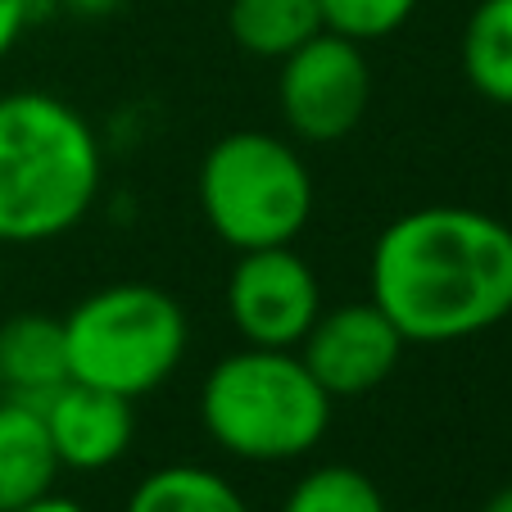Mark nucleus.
I'll list each match as a JSON object with an SVG mask.
<instances>
[{
	"label": "nucleus",
	"mask_w": 512,
	"mask_h": 512,
	"mask_svg": "<svg viewBox=\"0 0 512 512\" xmlns=\"http://www.w3.org/2000/svg\"><path fill=\"white\" fill-rule=\"evenodd\" d=\"M105 150L87 114L50 91L0 96V245H46L91 213Z\"/></svg>",
	"instance_id": "f03ea898"
},
{
	"label": "nucleus",
	"mask_w": 512,
	"mask_h": 512,
	"mask_svg": "<svg viewBox=\"0 0 512 512\" xmlns=\"http://www.w3.org/2000/svg\"><path fill=\"white\" fill-rule=\"evenodd\" d=\"M408 340L399 327L377 309V300H349L336 309H322L309 336L300 340L304 368L318 377L331 399H354L377 390L395 377Z\"/></svg>",
	"instance_id": "6e6552de"
},
{
	"label": "nucleus",
	"mask_w": 512,
	"mask_h": 512,
	"mask_svg": "<svg viewBox=\"0 0 512 512\" xmlns=\"http://www.w3.org/2000/svg\"><path fill=\"white\" fill-rule=\"evenodd\" d=\"M372 105L368 50L340 32H318L309 46L281 59L277 109L295 141H345Z\"/></svg>",
	"instance_id": "423d86ee"
},
{
	"label": "nucleus",
	"mask_w": 512,
	"mask_h": 512,
	"mask_svg": "<svg viewBox=\"0 0 512 512\" xmlns=\"http://www.w3.org/2000/svg\"><path fill=\"white\" fill-rule=\"evenodd\" d=\"M50 445H55L59 467L73 472H105L123 463L136 440V404L109 390L68 381L41 404Z\"/></svg>",
	"instance_id": "1a4fd4ad"
},
{
	"label": "nucleus",
	"mask_w": 512,
	"mask_h": 512,
	"mask_svg": "<svg viewBox=\"0 0 512 512\" xmlns=\"http://www.w3.org/2000/svg\"><path fill=\"white\" fill-rule=\"evenodd\" d=\"M123 512H250V503L223 472L195 463H173L145 476L127 494Z\"/></svg>",
	"instance_id": "4468645a"
},
{
	"label": "nucleus",
	"mask_w": 512,
	"mask_h": 512,
	"mask_svg": "<svg viewBox=\"0 0 512 512\" xmlns=\"http://www.w3.org/2000/svg\"><path fill=\"white\" fill-rule=\"evenodd\" d=\"M481 512H512V485H503V490L490 494V503H485Z\"/></svg>",
	"instance_id": "aec40b11"
},
{
	"label": "nucleus",
	"mask_w": 512,
	"mask_h": 512,
	"mask_svg": "<svg viewBox=\"0 0 512 512\" xmlns=\"http://www.w3.org/2000/svg\"><path fill=\"white\" fill-rule=\"evenodd\" d=\"M422 0H318L327 32L368 46V41H386L417 14Z\"/></svg>",
	"instance_id": "dca6fc26"
},
{
	"label": "nucleus",
	"mask_w": 512,
	"mask_h": 512,
	"mask_svg": "<svg viewBox=\"0 0 512 512\" xmlns=\"http://www.w3.org/2000/svg\"><path fill=\"white\" fill-rule=\"evenodd\" d=\"M19 512H87L82 503H73V499H64V494H41V499H32V503H23Z\"/></svg>",
	"instance_id": "6ab92c4d"
},
{
	"label": "nucleus",
	"mask_w": 512,
	"mask_h": 512,
	"mask_svg": "<svg viewBox=\"0 0 512 512\" xmlns=\"http://www.w3.org/2000/svg\"><path fill=\"white\" fill-rule=\"evenodd\" d=\"M336 399L304 368L300 349L245 345L218 358L200 386L204 435L241 463H295L331 431Z\"/></svg>",
	"instance_id": "7ed1b4c3"
},
{
	"label": "nucleus",
	"mask_w": 512,
	"mask_h": 512,
	"mask_svg": "<svg viewBox=\"0 0 512 512\" xmlns=\"http://www.w3.org/2000/svg\"><path fill=\"white\" fill-rule=\"evenodd\" d=\"M368 290L408 345L485 336L512 318V227L467 204L408 209L372 245Z\"/></svg>",
	"instance_id": "f257e3e1"
},
{
	"label": "nucleus",
	"mask_w": 512,
	"mask_h": 512,
	"mask_svg": "<svg viewBox=\"0 0 512 512\" xmlns=\"http://www.w3.org/2000/svg\"><path fill=\"white\" fill-rule=\"evenodd\" d=\"M227 32L254 59H286L327 32L318 0H232L227 5Z\"/></svg>",
	"instance_id": "f8f14e48"
},
{
	"label": "nucleus",
	"mask_w": 512,
	"mask_h": 512,
	"mask_svg": "<svg viewBox=\"0 0 512 512\" xmlns=\"http://www.w3.org/2000/svg\"><path fill=\"white\" fill-rule=\"evenodd\" d=\"M28 14H32V0H0V59L19 46L23 28H28Z\"/></svg>",
	"instance_id": "f3484780"
},
{
	"label": "nucleus",
	"mask_w": 512,
	"mask_h": 512,
	"mask_svg": "<svg viewBox=\"0 0 512 512\" xmlns=\"http://www.w3.org/2000/svg\"><path fill=\"white\" fill-rule=\"evenodd\" d=\"M281 512H390L386 494L368 472L349 463H327L304 472L281 499Z\"/></svg>",
	"instance_id": "2eb2a0df"
},
{
	"label": "nucleus",
	"mask_w": 512,
	"mask_h": 512,
	"mask_svg": "<svg viewBox=\"0 0 512 512\" xmlns=\"http://www.w3.org/2000/svg\"><path fill=\"white\" fill-rule=\"evenodd\" d=\"M68 377L123 399H145L177 377L191 349L182 300L150 281H109L64 313Z\"/></svg>",
	"instance_id": "20e7f679"
},
{
	"label": "nucleus",
	"mask_w": 512,
	"mask_h": 512,
	"mask_svg": "<svg viewBox=\"0 0 512 512\" xmlns=\"http://www.w3.org/2000/svg\"><path fill=\"white\" fill-rule=\"evenodd\" d=\"M0 295H5V245H0Z\"/></svg>",
	"instance_id": "412c9836"
},
{
	"label": "nucleus",
	"mask_w": 512,
	"mask_h": 512,
	"mask_svg": "<svg viewBox=\"0 0 512 512\" xmlns=\"http://www.w3.org/2000/svg\"><path fill=\"white\" fill-rule=\"evenodd\" d=\"M73 14H82V19H109V14H118L127 5V0H64Z\"/></svg>",
	"instance_id": "a211bd4d"
},
{
	"label": "nucleus",
	"mask_w": 512,
	"mask_h": 512,
	"mask_svg": "<svg viewBox=\"0 0 512 512\" xmlns=\"http://www.w3.org/2000/svg\"><path fill=\"white\" fill-rule=\"evenodd\" d=\"M68 381L64 322L46 313H14L0 322V399L41 408Z\"/></svg>",
	"instance_id": "9d476101"
},
{
	"label": "nucleus",
	"mask_w": 512,
	"mask_h": 512,
	"mask_svg": "<svg viewBox=\"0 0 512 512\" xmlns=\"http://www.w3.org/2000/svg\"><path fill=\"white\" fill-rule=\"evenodd\" d=\"M209 232L236 254L295 245L313 218V173L286 136L241 127L204 150L195 177Z\"/></svg>",
	"instance_id": "39448f33"
},
{
	"label": "nucleus",
	"mask_w": 512,
	"mask_h": 512,
	"mask_svg": "<svg viewBox=\"0 0 512 512\" xmlns=\"http://www.w3.org/2000/svg\"><path fill=\"white\" fill-rule=\"evenodd\" d=\"M458 59L476 96L512 109V0H481L467 14Z\"/></svg>",
	"instance_id": "ddd939ff"
},
{
	"label": "nucleus",
	"mask_w": 512,
	"mask_h": 512,
	"mask_svg": "<svg viewBox=\"0 0 512 512\" xmlns=\"http://www.w3.org/2000/svg\"><path fill=\"white\" fill-rule=\"evenodd\" d=\"M59 458L50 445L46 417L32 404L0 399V512H19L59 481Z\"/></svg>",
	"instance_id": "9b49d317"
},
{
	"label": "nucleus",
	"mask_w": 512,
	"mask_h": 512,
	"mask_svg": "<svg viewBox=\"0 0 512 512\" xmlns=\"http://www.w3.org/2000/svg\"><path fill=\"white\" fill-rule=\"evenodd\" d=\"M322 313V286L309 259L272 245L245 250L227 277V318L245 345L259 349H300L309 327Z\"/></svg>",
	"instance_id": "0eeeda50"
}]
</instances>
